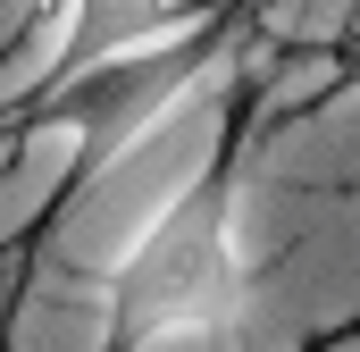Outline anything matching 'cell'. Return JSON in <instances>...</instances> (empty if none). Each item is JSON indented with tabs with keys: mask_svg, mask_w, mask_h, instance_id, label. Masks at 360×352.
<instances>
[{
	"mask_svg": "<svg viewBox=\"0 0 360 352\" xmlns=\"http://www.w3.org/2000/svg\"><path fill=\"white\" fill-rule=\"evenodd\" d=\"M252 0H59V17L42 25V68L25 76L17 101H34L42 84H68L84 68H109V59H143V51H168V42H193L226 17H243ZM8 101V109H17ZM0 109V118H8Z\"/></svg>",
	"mask_w": 360,
	"mask_h": 352,
	"instance_id": "obj_3",
	"label": "cell"
},
{
	"mask_svg": "<svg viewBox=\"0 0 360 352\" xmlns=\"http://www.w3.org/2000/svg\"><path fill=\"white\" fill-rule=\"evenodd\" d=\"M344 92H360V34L327 51V101H344Z\"/></svg>",
	"mask_w": 360,
	"mask_h": 352,
	"instance_id": "obj_4",
	"label": "cell"
},
{
	"mask_svg": "<svg viewBox=\"0 0 360 352\" xmlns=\"http://www.w3.org/2000/svg\"><path fill=\"white\" fill-rule=\"evenodd\" d=\"M252 17H260V0H252L243 17L193 34V42L143 51V59H109V68H84V76H68V84H42L34 101H17L0 126H17V134H59V143H68L59 184H51V201H42V227H59V218L84 201L92 176H109L117 160H134L176 109H193L201 92L226 84L235 59H243Z\"/></svg>",
	"mask_w": 360,
	"mask_h": 352,
	"instance_id": "obj_2",
	"label": "cell"
},
{
	"mask_svg": "<svg viewBox=\"0 0 360 352\" xmlns=\"http://www.w3.org/2000/svg\"><path fill=\"white\" fill-rule=\"evenodd\" d=\"M260 101H235V126L218 151L143 218V235L101 277V352H160V344H218L235 336L252 302V252H243V193H252V143Z\"/></svg>",
	"mask_w": 360,
	"mask_h": 352,
	"instance_id": "obj_1",
	"label": "cell"
},
{
	"mask_svg": "<svg viewBox=\"0 0 360 352\" xmlns=\"http://www.w3.org/2000/svg\"><path fill=\"white\" fill-rule=\"evenodd\" d=\"M327 344H335V336H327ZM327 344H293V352H327Z\"/></svg>",
	"mask_w": 360,
	"mask_h": 352,
	"instance_id": "obj_6",
	"label": "cell"
},
{
	"mask_svg": "<svg viewBox=\"0 0 360 352\" xmlns=\"http://www.w3.org/2000/svg\"><path fill=\"white\" fill-rule=\"evenodd\" d=\"M51 17H59V0H25V25H34V34H42Z\"/></svg>",
	"mask_w": 360,
	"mask_h": 352,
	"instance_id": "obj_5",
	"label": "cell"
}]
</instances>
